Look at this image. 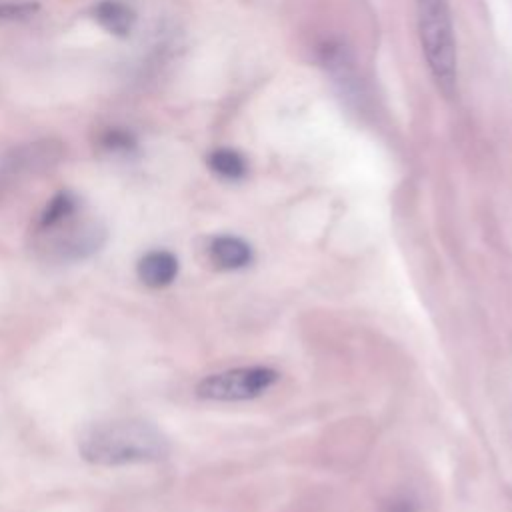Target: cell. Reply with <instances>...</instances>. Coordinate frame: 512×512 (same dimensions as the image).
Returning a JSON list of instances; mask_svg holds the SVG:
<instances>
[{
  "label": "cell",
  "instance_id": "6da1fadb",
  "mask_svg": "<svg viewBox=\"0 0 512 512\" xmlns=\"http://www.w3.org/2000/svg\"><path fill=\"white\" fill-rule=\"evenodd\" d=\"M80 456L94 466L156 462L168 456V438L140 418H114L88 426L78 440Z\"/></svg>",
  "mask_w": 512,
  "mask_h": 512
},
{
  "label": "cell",
  "instance_id": "7a4b0ae2",
  "mask_svg": "<svg viewBox=\"0 0 512 512\" xmlns=\"http://www.w3.org/2000/svg\"><path fill=\"white\" fill-rule=\"evenodd\" d=\"M416 26L432 80L446 96L456 92V40L448 0H414Z\"/></svg>",
  "mask_w": 512,
  "mask_h": 512
},
{
  "label": "cell",
  "instance_id": "3957f363",
  "mask_svg": "<svg viewBox=\"0 0 512 512\" xmlns=\"http://www.w3.org/2000/svg\"><path fill=\"white\" fill-rule=\"evenodd\" d=\"M36 250L44 260L68 264L96 254L106 242V228L96 218H80V210L52 226L36 228Z\"/></svg>",
  "mask_w": 512,
  "mask_h": 512
},
{
  "label": "cell",
  "instance_id": "277c9868",
  "mask_svg": "<svg viewBox=\"0 0 512 512\" xmlns=\"http://www.w3.org/2000/svg\"><path fill=\"white\" fill-rule=\"evenodd\" d=\"M278 380V372L266 366H244L216 372L198 382L196 394L204 400L236 402L266 392Z\"/></svg>",
  "mask_w": 512,
  "mask_h": 512
},
{
  "label": "cell",
  "instance_id": "5b68a950",
  "mask_svg": "<svg viewBox=\"0 0 512 512\" xmlns=\"http://www.w3.org/2000/svg\"><path fill=\"white\" fill-rule=\"evenodd\" d=\"M64 144L56 138H40L10 148L0 156V168L14 180L20 176L42 174L58 166L64 158Z\"/></svg>",
  "mask_w": 512,
  "mask_h": 512
},
{
  "label": "cell",
  "instance_id": "8992f818",
  "mask_svg": "<svg viewBox=\"0 0 512 512\" xmlns=\"http://www.w3.org/2000/svg\"><path fill=\"white\" fill-rule=\"evenodd\" d=\"M136 272L146 286L164 288L178 276V258L168 250H150L138 260Z\"/></svg>",
  "mask_w": 512,
  "mask_h": 512
},
{
  "label": "cell",
  "instance_id": "52a82bcc",
  "mask_svg": "<svg viewBox=\"0 0 512 512\" xmlns=\"http://www.w3.org/2000/svg\"><path fill=\"white\" fill-rule=\"evenodd\" d=\"M98 24L118 38H128L136 26V12L120 0H102L94 6Z\"/></svg>",
  "mask_w": 512,
  "mask_h": 512
},
{
  "label": "cell",
  "instance_id": "ba28073f",
  "mask_svg": "<svg viewBox=\"0 0 512 512\" xmlns=\"http://www.w3.org/2000/svg\"><path fill=\"white\" fill-rule=\"evenodd\" d=\"M210 258L220 268L238 270L252 262V248L238 236H216L210 242Z\"/></svg>",
  "mask_w": 512,
  "mask_h": 512
},
{
  "label": "cell",
  "instance_id": "9c48e42d",
  "mask_svg": "<svg viewBox=\"0 0 512 512\" xmlns=\"http://www.w3.org/2000/svg\"><path fill=\"white\" fill-rule=\"evenodd\" d=\"M80 206H82V202H80V198H78L74 192H70V190H60L58 194H54V196L48 200V204H46L44 210L40 212L36 228H46V226H52V224L64 220V218L76 214L78 210H82Z\"/></svg>",
  "mask_w": 512,
  "mask_h": 512
},
{
  "label": "cell",
  "instance_id": "30bf717a",
  "mask_svg": "<svg viewBox=\"0 0 512 512\" xmlns=\"http://www.w3.org/2000/svg\"><path fill=\"white\" fill-rule=\"evenodd\" d=\"M208 166L214 174L226 180H240L246 174V162L244 158L230 148H218L210 152L208 156Z\"/></svg>",
  "mask_w": 512,
  "mask_h": 512
},
{
  "label": "cell",
  "instance_id": "8fae6325",
  "mask_svg": "<svg viewBox=\"0 0 512 512\" xmlns=\"http://www.w3.org/2000/svg\"><path fill=\"white\" fill-rule=\"evenodd\" d=\"M102 146L108 150V152H132L136 148V138L126 132V130H120V128H110L104 136H102Z\"/></svg>",
  "mask_w": 512,
  "mask_h": 512
},
{
  "label": "cell",
  "instance_id": "7c38bea8",
  "mask_svg": "<svg viewBox=\"0 0 512 512\" xmlns=\"http://www.w3.org/2000/svg\"><path fill=\"white\" fill-rule=\"evenodd\" d=\"M36 2H4L0 4V22H14L26 20L38 12Z\"/></svg>",
  "mask_w": 512,
  "mask_h": 512
},
{
  "label": "cell",
  "instance_id": "4fadbf2b",
  "mask_svg": "<svg viewBox=\"0 0 512 512\" xmlns=\"http://www.w3.org/2000/svg\"><path fill=\"white\" fill-rule=\"evenodd\" d=\"M390 512H414V508H412L408 502H400V504H396Z\"/></svg>",
  "mask_w": 512,
  "mask_h": 512
}]
</instances>
